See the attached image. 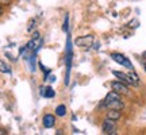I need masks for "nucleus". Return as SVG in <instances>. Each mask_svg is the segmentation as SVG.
Here are the masks:
<instances>
[{
    "label": "nucleus",
    "mask_w": 146,
    "mask_h": 135,
    "mask_svg": "<svg viewBox=\"0 0 146 135\" xmlns=\"http://www.w3.org/2000/svg\"><path fill=\"white\" fill-rule=\"evenodd\" d=\"M129 76H130V78L133 80V83L135 84V85H137L138 83H139V77H138V74H137L135 72H133V70H131V73L129 74Z\"/></svg>",
    "instance_id": "obj_14"
},
{
    "label": "nucleus",
    "mask_w": 146,
    "mask_h": 135,
    "mask_svg": "<svg viewBox=\"0 0 146 135\" xmlns=\"http://www.w3.org/2000/svg\"><path fill=\"white\" fill-rule=\"evenodd\" d=\"M143 68H145V72H146V62L143 64Z\"/></svg>",
    "instance_id": "obj_19"
},
{
    "label": "nucleus",
    "mask_w": 146,
    "mask_h": 135,
    "mask_svg": "<svg viewBox=\"0 0 146 135\" xmlns=\"http://www.w3.org/2000/svg\"><path fill=\"white\" fill-rule=\"evenodd\" d=\"M107 118L118 122L122 118V112H120V109H110L108 112H107Z\"/></svg>",
    "instance_id": "obj_9"
},
{
    "label": "nucleus",
    "mask_w": 146,
    "mask_h": 135,
    "mask_svg": "<svg viewBox=\"0 0 146 135\" xmlns=\"http://www.w3.org/2000/svg\"><path fill=\"white\" fill-rule=\"evenodd\" d=\"M35 23H36V19H31V21H30V23H29V26H27V31L31 32L33 30H34V27L36 26Z\"/></svg>",
    "instance_id": "obj_15"
},
{
    "label": "nucleus",
    "mask_w": 146,
    "mask_h": 135,
    "mask_svg": "<svg viewBox=\"0 0 146 135\" xmlns=\"http://www.w3.org/2000/svg\"><path fill=\"white\" fill-rule=\"evenodd\" d=\"M42 123H43L45 128H53L54 124H56V116L52 114H46L42 119Z\"/></svg>",
    "instance_id": "obj_8"
},
{
    "label": "nucleus",
    "mask_w": 146,
    "mask_h": 135,
    "mask_svg": "<svg viewBox=\"0 0 146 135\" xmlns=\"http://www.w3.org/2000/svg\"><path fill=\"white\" fill-rule=\"evenodd\" d=\"M111 58H112V61H115L116 64H119V65H123V66L129 68L130 70H133V69H134L130 60H129L127 57H125L123 54H120V53H112V54H111Z\"/></svg>",
    "instance_id": "obj_3"
},
{
    "label": "nucleus",
    "mask_w": 146,
    "mask_h": 135,
    "mask_svg": "<svg viewBox=\"0 0 146 135\" xmlns=\"http://www.w3.org/2000/svg\"><path fill=\"white\" fill-rule=\"evenodd\" d=\"M112 74H114L119 81H122V83L129 84V85H135V84L133 83V80L130 78V76H129V74H126V73L119 72V70H112Z\"/></svg>",
    "instance_id": "obj_6"
},
{
    "label": "nucleus",
    "mask_w": 146,
    "mask_h": 135,
    "mask_svg": "<svg viewBox=\"0 0 146 135\" xmlns=\"http://www.w3.org/2000/svg\"><path fill=\"white\" fill-rule=\"evenodd\" d=\"M56 115L60 116V118H64V116L66 115V107H65L64 104L57 105V108H56Z\"/></svg>",
    "instance_id": "obj_11"
},
{
    "label": "nucleus",
    "mask_w": 146,
    "mask_h": 135,
    "mask_svg": "<svg viewBox=\"0 0 146 135\" xmlns=\"http://www.w3.org/2000/svg\"><path fill=\"white\" fill-rule=\"evenodd\" d=\"M102 105L103 107H107L110 109H120L123 108V103H122V97H120V93L118 92H110L107 93V96L104 97V100L102 101Z\"/></svg>",
    "instance_id": "obj_1"
},
{
    "label": "nucleus",
    "mask_w": 146,
    "mask_h": 135,
    "mask_svg": "<svg viewBox=\"0 0 146 135\" xmlns=\"http://www.w3.org/2000/svg\"><path fill=\"white\" fill-rule=\"evenodd\" d=\"M4 134H7L4 130H0V135H4Z\"/></svg>",
    "instance_id": "obj_17"
},
{
    "label": "nucleus",
    "mask_w": 146,
    "mask_h": 135,
    "mask_svg": "<svg viewBox=\"0 0 146 135\" xmlns=\"http://www.w3.org/2000/svg\"><path fill=\"white\" fill-rule=\"evenodd\" d=\"M41 95L43 96V97L50 99V97H54V96H56V92H54V89H53L52 87H46V88L41 89Z\"/></svg>",
    "instance_id": "obj_10"
},
{
    "label": "nucleus",
    "mask_w": 146,
    "mask_h": 135,
    "mask_svg": "<svg viewBox=\"0 0 146 135\" xmlns=\"http://www.w3.org/2000/svg\"><path fill=\"white\" fill-rule=\"evenodd\" d=\"M72 60H73V53H72V42H70V36L68 35L66 39V73H65V84L68 85L70 81V70H72Z\"/></svg>",
    "instance_id": "obj_2"
},
{
    "label": "nucleus",
    "mask_w": 146,
    "mask_h": 135,
    "mask_svg": "<svg viewBox=\"0 0 146 135\" xmlns=\"http://www.w3.org/2000/svg\"><path fill=\"white\" fill-rule=\"evenodd\" d=\"M0 72L1 73H8V74L11 73V68L8 66L4 61H1V60H0Z\"/></svg>",
    "instance_id": "obj_12"
},
{
    "label": "nucleus",
    "mask_w": 146,
    "mask_h": 135,
    "mask_svg": "<svg viewBox=\"0 0 146 135\" xmlns=\"http://www.w3.org/2000/svg\"><path fill=\"white\" fill-rule=\"evenodd\" d=\"M103 132L104 134H108V135H112V134H116V120H112V119H107L103 122Z\"/></svg>",
    "instance_id": "obj_4"
},
{
    "label": "nucleus",
    "mask_w": 146,
    "mask_h": 135,
    "mask_svg": "<svg viewBox=\"0 0 146 135\" xmlns=\"http://www.w3.org/2000/svg\"><path fill=\"white\" fill-rule=\"evenodd\" d=\"M3 14V8H1V4H0V15Z\"/></svg>",
    "instance_id": "obj_18"
},
{
    "label": "nucleus",
    "mask_w": 146,
    "mask_h": 135,
    "mask_svg": "<svg viewBox=\"0 0 146 135\" xmlns=\"http://www.w3.org/2000/svg\"><path fill=\"white\" fill-rule=\"evenodd\" d=\"M111 87H112V89H114L115 92H118V93H122V95L129 93L127 85H126L125 83H122V81H114V83L111 84Z\"/></svg>",
    "instance_id": "obj_7"
},
{
    "label": "nucleus",
    "mask_w": 146,
    "mask_h": 135,
    "mask_svg": "<svg viewBox=\"0 0 146 135\" xmlns=\"http://www.w3.org/2000/svg\"><path fill=\"white\" fill-rule=\"evenodd\" d=\"M14 0H0V4L1 5H8V4H11Z\"/></svg>",
    "instance_id": "obj_16"
},
{
    "label": "nucleus",
    "mask_w": 146,
    "mask_h": 135,
    "mask_svg": "<svg viewBox=\"0 0 146 135\" xmlns=\"http://www.w3.org/2000/svg\"><path fill=\"white\" fill-rule=\"evenodd\" d=\"M94 35H85V36H80V38H77L76 39V45L77 46H80V47H88V46H91L92 43H94Z\"/></svg>",
    "instance_id": "obj_5"
},
{
    "label": "nucleus",
    "mask_w": 146,
    "mask_h": 135,
    "mask_svg": "<svg viewBox=\"0 0 146 135\" xmlns=\"http://www.w3.org/2000/svg\"><path fill=\"white\" fill-rule=\"evenodd\" d=\"M62 30L65 32H69V15L66 14L65 15V19H64V26H62Z\"/></svg>",
    "instance_id": "obj_13"
}]
</instances>
